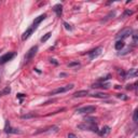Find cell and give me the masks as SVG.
Wrapping results in <instances>:
<instances>
[{
	"label": "cell",
	"instance_id": "cell-11",
	"mask_svg": "<svg viewBox=\"0 0 138 138\" xmlns=\"http://www.w3.org/2000/svg\"><path fill=\"white\" fill-rule=\"evenodd\" d=\"M34 31H35L34 29H33L31 27H29V28L27 29V30L23 34V36H22V40H26V39H28V38L33 35V33H34Z\"/></svg>",
	"mask_w": 138,
	"mask_h": 138
},
{
	"label": "cell",
	"instance_id": "cell-32",
	"mask_svg": "<svg viewBox=\"0 0 138 138\" xmlns=\"http://www.w3.org/2000/svg\"><path fill=\"white\" fill-rule=\"evenodd\" d=\"M51 63H53L54 65H57V64H58L57 62H55V59H51Z\"/></svg>",
	"mask_w": 138,
	"mask_h": 138
},
{
	"label": "cell",
	"instance_id": "cell-23",
	"mask_svg": "<svg viewBox=\"0 0 138 138\" xmlns=\"http://www.w3.org/2000/svg\"><path fill=\"white\" fill-rule=\"evenodd\" d=\"M133 13H134V11H132V10H125L124 14H123V17H125V16H128V15H132Z\"/></svg>",
	"mask_w": 138,
	"mask_h": 138
},
{
	"label": "cell",
	"instance_id": "cell-15",
	"mask_svg": "<svg viewBox=\"0 0 138 138\" xmlns=\"http://www.w3.org/2000/svg\"><path fill=\"white\" fill-rule=\"evenodd\" d=\"M137 77V70L136 69H129L128 72L125 74V79L126 78H135Z\"/></svg>",
	"mask_w": 138,
	"mask_h": 138
},
{
	"label": "cell",
	"instance_id": "cell-1",
	"mask_svg": "<svg viewBox=\"0 0 138 138\" xmlns=\"http://www.w3.org/2000/svg\"><path fill=\"white\" fill-rule=\"evenodd\" d=\"M78 128H80L82 131H92V132H98V128H97V125L95 124L94 122V119H90L88 121L82 123V124H79L78 125Z\"/></svg>",
	"mask_w": 138,
	"mask_h": 138
},
{
	"label": "cell",
	"instance_id": "cell-10",
	"mask_svg": "<svg viewBox=\"0 0 138 138\" xmlns=\"http://www.w3.org/2000/svg\"><path fill=\"white\" fill-rule=\"evenodd\" d=\"M97 133H98V135H99L100 137H106L107 135H109V133H110V127L106 125V126H104L101 129H99Z\"/></svg>",
	"mask_w": 138,
	"mask_h": 138
},
{
	"label": "cell",
	"instance_id": "cell-6",
	"mask_svg": "<svg viewBox=\"0 0 138 138\" xmlns=\"http://www.w3.org/2000/svg\"><path fill=\"white\" fill-rule=\"evenodd\" d=\"M71 88H74V84H68V85H66V87H59V88L54 90V91H52L50 93V95H55V94H59V93H64V92L69 91V90H71Z\"/></svg>",
	"mask_w": 138,
	"mask_h": 138
},
{
	"label": "cell",
	"instance_id": "cell-7",
	"mask_svg": "<svg viewBox=\"0 0 138 138\" xmlns=\"http://www.w3.org/2000/svg\"><path fill=\"white\" fill-rule=\"evenodd\" d=\"M14 56H15V53H13V52H10V53L4 54V55H2L1 57H0V64H5L7 62L11 61V59L13 58Z\"/></svg>",
	"mask_w": 138,
	"mask_h": 138
},
{
	"label": "cell",
	"instance_id": "cell-21",
	"mask_svg": "<svg viewBox=\"0 0 138 138\" xmlns=\"http://www.w3.org/2000/svg\"><path fill=\"white\" fill-rule=\"evenodd\" d=\"M51 33H47V34H45L44 36H43V37L42 38H41V42H45V41H47V40H49L50 39V37H51Z\"/></svg>",
	"mask_w": 138,
	"mask_h": 138
},
{
	"label": "cell",
	"instance_id": "cell-3",
	"mask_svg": "<svg viewBox=\"0 0 138 138\" xmlns=\"http://www.w3.org/2000/svg\"><path fill=\"white\" fill-rule=\"evenodd\" d=\"M101 52H103V47H101V46H98V47H96V49L87 52V55H88L90 59H95L96 57H98V56L100 55Z\"/></svg>",
	"mask_w": 138,
	"mask_h": 138
},
{
	"label": "cell",
	"instance_id": "cell-13",
	"mask_svg": "<svg viewBox=\"0 0 138 138\" xmlns=\"http://www.w3.org/2000/svg\"><path fill=\"white\" fill-rule=\"evenodd\" d=\"M124 46H125L124 41H122V40H117V42H116V44H115L116 50H118V51H121Z\"/></svg>",
	"mask_w": 138,
	"mask_h": 138
},
{
	"label": "cell",
	"instance_id": "cell-26",
	"mask_svg": "<svg viewBox=\"0 0 138 138\" xmlns=\"http://www.w3.org/2000/svg\"><path fill=\"white\" fill-rule=\"evenodd\" d=\"M74 66H80V63L79 62H74V63L68 64V67H74Z\"/></svg>",
	"mask_w": 138,
	"mask_h": 138
},
{
	"label": "cell",
	"instance_id": "cell-27",
	"mask_svg": "<svg viewBox=\"0 0 138 138\" xmlns=\"http://www.w3.org/2000/svg\"><path fill=\"white\" fill-rule=\"evenodd\" d=\"M64 26H65V28L67 29V30H72V27H71L68 23H66V22H65V23H64Z\"/></svg>",
	"mask_w": 138,
	"mask_h": 138
},
{
	"label": "cell",
	"instance_id": "cell-30",
	"mask_svg": "<svg viewBox=\"0 0 138 138\" xmlns=\"http://www.w3.org/2000/svg\"><path fill=\"white\" fill-rule=\"evenodd\" d=\"M17 97H19V98H24V97H26V95H24V94H17Z\"/></svg>",
	"mask_w": 138,
	"mask_h": 138
},
{
	"label": "cell",
	"instance_id": "cell-9",
	"mask_svg": "<svg viewBox=\"0 0 138 138\" xmlns=\"http://www.w3.org/2000/svg\"><path fill=\"white\" fill-rule=\"evenodd\" d=\"M4 132L7 134H21L22 132L20 129H17V128H13V127H11L10 125H5V128H4Z\"/></svg>",
	"mask_w": 138,
	"mask_h": 138
},
{
	"label": "cell",
	"instance_id": "cell-5",
	"mask_svg": "<svg viewBox=\"0 0 138 138\" xmlns=\"http://www.w3.org/2000/svg\"><path fill=\"white\" fill-rule=\"evenodd\" d=\"M95 110H96L95 106H85L77 109V113H92V112H95Z\"/></svg>",
	"mask_w": 138,
	"mask_h": 138
},
{
	"label": "cell",
	"instance_id": "cell-18",
	"mask_svg": "<svg viewBox=\"0 0 138 138\" xmlns=\"http://www.w3.org/2000/svg\"><path fill=\"white\" fill-rule=\"evenodd\" d=\"M92 87H94V88H98V87L108 88V87H109V84H107V83H95V84L92 85Z\"/></svg>",
	"mask_w": 138,
	"mask_h": 138
},
{
	"label": "cell",
	"instance_id": "cell-24",
	"mask_svg": "<svg viewBox=\"0 0 138 138\" xmlns=\"http://www.w3.org/2000/svg\"><path fill=\"white\" fill-rule=\"evenodd\" d=\"M132 51V47H127V49H125L124 51H122L121 53H119V55H125V54H127L128 52Z\"/></svg>",
	"mask_w": 138,
	"mask_h": 138
},
{
	"label": "cell",
	"instance_id": "cell-14",
	"mask_svg": "<svg viewBox=\"0 0 138 138\" xmlns=\"http://www.w3.org/2000/svg\"><path fill=\"white\" fill-rule=\"evenodd\" d=\"M58 131V127L57 126H53V127H50V128H44V129H40L38 132H36V134H40V133H46V132H57Z\"/></svg>",
	"mask_w": 138,
	"mask_h": 138
},
{
	"label": "cell",
	"instance_id": "cell-8",
	"mask_svg": "<svg viewBox=\"0 0 138 138\" xmlns=\"http://www.w3.org/2000/svg\"><path fill=\"white\" fill-rule=\"evenodd\" d=\"M45 17H46V14H41V15H39L38 17H36L35 21H34V23H33V25H31V28L34 29V30H36V29H37L38 25H39V24L42 22L43 20H45Z\"/></svg>",
	"mask_w": 138,
	"mask_h": 138
},
{
	"label": "cell",
	"instance_id": "cell-16",
	"mask_svg": "<svg viewBox=\"0 0 138 138\" xmlns=\"http://www.w3.org/2000/svg\"><path fill=\"white\" fill-rule=\"evenodd\" d=\"M88 94V91L86 90H82V91H78L74 94V97H83V96H86Z\"/></svg>",
	"mask_w": 138,
	"mask_h": 138
},
{
	"label": "cell",
	"instance_id": "cell-22",
	"mask_svg": "<svg viewBox=\"0 0 138 138\" xmlns=\"http://www.w3.org/2000/svg\"><path fill=\"white\" fill-rule=\"evenodd\" d=\"M116 15V12H111V13L109 14V15H107L106 16V19L105 20H103V21H101V23H105V22H107L108 20H110L111 19V16H115Z\"/></svg>",
	"mask_w": 138,
	"mask_h": 138
},
{
	"label": "cell",
	"instance_id": "cell-2",
	"mask_svg": "<svg viewBox=\"0 0 138 138\" xmlns=\"http://www.w3.org/2000/svg\"><path fill=\"white\" fill-rule=\"evenodd\" d=\"M132 33H133L132 28H125L120 33H118V35L116 36V38H117V40H122L123 41L124 39H126L127 37H129V36L132 35Z\"/></svg>",
	"mask_w": 138,
	"mask_h": 138
},
{
	"label": "cell",
	"instance_id": "cell-29",
	"mask_svg": "<svg viewBox=\"0 0 138 138\" xmlns=\"http://www.w3.org/2000/svg\"><path fill=\"white\" fill-rule=\"evenodd\" d=\"M133 43L134 44H137V34H134L133 35Z\"/></svg>",
	"mask_w": 138,
	"mask_h": 138
},
{
	"label": "cell",
	"instance_id": "cell-12",
	"mask_svg": "<svg viewBox=\"0 0 138 138\" xmlns=\"http://www.w3.org/2000/svg\"><path fill=\"white\" fill-rule=\"evenodd\" d=\"M53 11L56 13L57 16H61L62 15V12H63V5L62 4H56L53 7Z\"/></svg>",
	"mask_w": 138,
	"mask_h": 138
},
{
	"label": "cell",
	"instance_id": "cell-31",
	"mask_svg": "<svg viewBox=\"0 0 138 138\" xmlns=\"http://www.w3.org/2000/svg\"><path fill=\"white\" fill-rule=\"evenodd\" d=\"M68 138H77V137H76L75 134H71L70 133V134H68Z\"/></svg>",
	"mask_w": 138,
	"mask_h": 138
},
{
	"label": "cell",
	"instance_id": "cell-4",
	"mask_svg": "<svg viewBox=\"0 0 138 138\" xmlns=\"http://www.w3.org/2000/svg\"><path fill=\"white\" fill-rule=\"evenodd\" d=\"M37 51H38V46H37V45L33 46L31 49L26 53L25 57H24V59H25V62H29V61H30V59H31V58L36 55V53H37Z\"/></svg>",
	"mask_w": 138,
	"mask_h": 138
},
{
	"label": "cell",
	"instance_id": "cell-17",
	"mask_svg": "<svg viewBox=\"0 0 138 138\" xmlns=\"http://www.w3.org/2000/svg\"><path fill=\"white\" fill-rule=\"evenodd\" d=\"M92 96H93V97H95V98H101V99L109 97V95L106 94V93H96V94H93Z\"/></svg>",
	"mask_w": 138,
	"mask_h": 138
},
{
	"label": "cell",
	"instance_id": "cell-20",
	"mask_svg": "<svg viewBox=\"0 0 138 138\" xmlns=\"http://www.w3.org/2000/svg\"><path fill=\"white\" fill-rule=\"evenodd\" d=\"M11 92V88L9 86H7L5 88H3L2 91H0V96H3V95H9V93Z\"/></svg>",
	"mask_w": 138,
	"mask_h": 138
},
{
	"label": "cell",
	"instance_id": "cell-28",
	"mask_svg": "<svg viewBox=\"0 0 138 138\" xmlns=\"http://www.w3.org/2000/svg\"><path fill=\"white\" fill-rule=\"evenodd\" d=\"M117 97H118V98H121V99H123V100L127 99V96H124V94H118Z\"/></svg>",
	"mask_w": 138,
	"mask_h": 138
},
{
	"label": "cell",
	"instance_id": "cell-19",
	"mask_svg": "<svg viewBox=\"0 0 138 138\" xmlns=\"http://www.w3.org/2000/svg\"><path fill=\"white\" fill-rule=\"evenodd\" d=\"M35 117H37V113L31 112V113H27V115H23L21 118L22 119H30V118H35Z\"/></svg>",
	"mask_w": 138,
	"mask_h": 138
},
{
	"label": "cell",
	"instance_id": "cell-25",
	"mask_svg": "<svg viewBox=\"0 0 138 138\" xmlns=\"http://www.w3.org/2000/svg\"><path fill=\"white\" fill-rule=\"evenodd\" d=\"M137 113H138V111H137V109L134 111V115H133V120H134V122L135 123H137L138 122V118H137Z\"/></svg>",
	"mask_w": 138,
	"mask_h": 138
}]
</instances>
